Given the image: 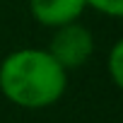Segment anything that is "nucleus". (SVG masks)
<instances>
[{
  "instance_id": "nucleus-3",
  "label": "nucleus",
  "mask_w": 123,
  "mask_h": 123,
  "mask_svg": "<svg viewBox=\"0 0 123 123\" xmlns=\"http://www.w3.org/2000/svg\"><path fill=\"white\" fill-rule=\"evenodd\" d=\"M85 10H87V0H29L31 17L48 29L80 19Z\"/></svg>"
},
{
  "instance_id": "nucleus-4",
  "label": "nucleus",
  "mask_w": 123,
  "mask_h": 123,
  "mask_svg": "<svg viewBox=\"0 0 123 123\" xmlns=\"http://www.w3.org/2000/svg\"><path fill=\"white\" fill-rule=\"evenodd\" d=\"M106 68H109V77H111V82L123 92V36L111 46L109 58H106Z\"/></svg>"
},
{
  "instance_id": "nucleus-2",
  "label": "nucleus",
  "mask_w": 123,
  "mask_h": 123,
  "mask_svg": "<svg viewBox=\"0 0 123 123\" xmlns=\"http://www.w3.org/2000/svg\"><path fill=\"white\" fill-rule=\"evenodd\" d=\"M46 51L70 73L75 68H82L92 58V53H94V36H92V31L85 24H80V19H75V22L60 24V27L53 29Z\"/></svg>"
},
{
  "instance_id": "nucleus-1",
  "label": "nucleus",
  "mask_w": 123,
  "mask_h": 123,
  "mask_svg": "<svg viewBox=\"0 0 123 123\" xmlns=\"http://www.w3.org/2000/svg\"><path fill=\"white\" fill-rule=\"evenodd\" d=\"M68 89V70L46 48H19L0 63V92L19 109L53 106Z\"/></svg>"
},
{
  "instance_id": "nucleus-5",
  "label": "nucleus",
  "mask_w": 123,
  "mask_h": 123,
  "mask_svg": "<svg viewBox=\"0 0 123 123\" xmlns=\"http://www.w3.org/2000/svg\"><path fill=\"white\" fill-rule=\"evenodd\" d=\"M87 7L97 10L99 15L123 19V0H87Z\"/></svg>"
}]
</instances>
